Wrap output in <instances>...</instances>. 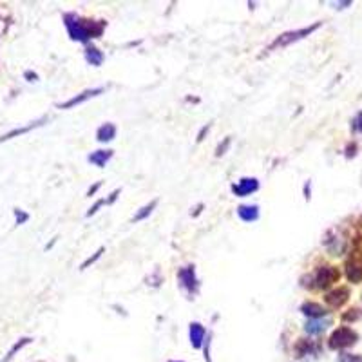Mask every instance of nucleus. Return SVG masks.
<instances>
[{"label":"nucleus","instance_id":"obj_13","mask_svg":"<svg viewBox=\"0 0 362 362\" xmlns=\"http://www.w3.org/2000/svg\"><path fill=\"white\" fill-rule=\"evenodd\" d=\"M96 138H98V141H112L116 138V127L112 123H105L98 129Z\"/></svg>","mask_w":362,"mask_h":362},{"label":"nucleus","instance_id":"obj_22","mask_svg":"<svg viewBox=\"0 0 362 362\" xmlns=\"http://www.w3.org/2000/svg\"><path fill=\"white\" fill-rule=\"evenodd\" d=\"M15 214H16V225H22V223L26 221L27 217H29V216H27V214H22V212H20L18 208L15 210Z\"/></svg>","mask_w":362,"mask_h":362},{"label":"nucleus","instance_id":"obj_2","mask_svg":"<svg viewBox=\"0 0 362 362\" xmlns=\"http://www.w3.org/2000/svg\"><path fill=\"white\" fill-rule=\"evenodd\" d=\"M319 26H320V24H313V26L304 27V29L288 31V33L277 36V39L272 42V46L268 47V51H274V49H277V47H286V46H290L292 42H297V40H301V39H304V36H308V34H312Z\"/></svg>","mask_w":362,"mask_h":362},{"label":"nucleus","instance_id":"obj_10","mask_svg":"<svg viewBox=\"0 0 362 362\" xmlns=\"http://www.w3.org/2000/svg\"><path fill=\"white\" fill-rule=\"evenodd\" d=\"M237 214H239V217L243 221L250 223V221H256L257 217H259V208H257L256 205H241L239 208H237Z\"/></svg>","mask_w":362,"mask_h":362},{"label":"nucleus","instance_id":"obj_17","mask_svg":"<svg viewBox=\"0 0 362 362\" xmlns=\"http://www.w3.org/2000/svg\"><path fill=\"white\" fill-rule=\"evenodd\" d=\"M85 58H87V62L91 65H102L103 62V53L102 51H98L96 47H89L87 51H85Z\"/></svg>","mask_w":362,"mask_h":362},{"label":"nucleus","instance_id":"obj_8","mask_svg":"<svg viewBox=\"0 0 362 362\" xmlns=\"http://www.w3.org/2000/svg\"><path fill=\"white\" fill-rule=\"evenodd\" d=\"M348 301V288H337V290H332L328 295H326V302L333 308H339L342 306L344 302Z\"/></svg>","mask_w":362,"mask_h":362},{"label":"nucleus","instance_id":"obj_1","mask_svg":"<svg viewBox=\"0 0 362 362\" xmlns=\"http://www.w3.org/2000/svg\"><path fill=\"white\" fill-rule=\"evenodd\" d=\"M65 27H67L69 34H71L72 40H80V42H85L89 36H98L100 31L92 29V24H85L82 22L78 16L74 15H65Z\"/></svg>","mask_w":362,"mask_h":362},{"label":"nucleus","instance_id":"obj_14","mask_svg":"<svg viewBox=\"0 0 362 362\" xmlns=\"http://www.w3.org/2000/svg\"><path fill=\"white\" fill-rule=\"evenodd\" d=\"M112 156V150H96V153H92L91 156H89V161L91 163H94L96 167H105V163L109 160H111Z\"/></svg>","mask_w":362,"mask_h":362},{"label":"nucleus","instance_id":"obj_23","mask_svg":"<svg viewBox=\"0 0 362 362\" xmlns=\"http://www.w3.org/2000/svg\"><path fill=\"white\" fill-rule=\"evenodd\" d=\"M103 203H107L105 199H100V201H96L94 203V206H92V208H89V212H87V216H92V214H96V210L100 208V206L103 205Z\"/></svg>","mask_w":362,"mask_h":362},{"label":"nucleus","instance_id":"obj_25","mask_svg":"<svg viewBox=\"0 0 362 362\" xmlns=\"http://www.w3.org/2000/svg\"><path fill=\"white\" fill-rule=\"evenodd\" d=\"M118 194H120V190H115V192H112V194H111V198L107 199V203H112V201H115V199H116V196H118Z\"/></svg>","mask_w":362,"mask_h":362},{"label":"nucleus","instance_id":"obj_21","mask_svg":"<svg viewBox=\"0 0 362 362\" xmlns=\"http://www.w3.org/2000/svg\"><path fill=\"white\" fill-rule=\"evenodd\" d=\"M228 145H230V138H225V143H223V145H219V147H217V150H216V156H221V154H225V150L228 149Z\"/></svg>","mask_w":362,"mask_h":362},{"label":"nucleus","instance_id":"obj_19","mask_svg":"<svg viewBox=\"0 0 362 362\" xmlns=\"http://www.w3.org/2000/svg\"><path fill=\"white\" fill-rule=\"evenodd\" d=\"M102 254H103V248H100V250H98V252H96L94 256H92V257H89V259H87V261H85V263H84V264H82V266H80V270H85V268H87V266H89V264L96 263V261H98V259H100V256H102Z\"/></svg>","mask_w":362,"mask_h":362},{"label":"nucleus","instance_id":"obj_3","mask_svg":"<svg viewBox=\"0 0 362 362\" xmlns=\"http://www.w3.org/2000/svg\"><path fill=\"white\" fill-rule=\"evenodd\" d=\"M357 340V333L350 328H339L332 333L330 337V348L333 350H340V348H348Z\"/></svg>","mask_w":362,"mask_h":362},{"label":"nucleus","instance_id":"obj_11","mask_svg":"<svg viewBox=\"0 0 362 362\" xmlns=\"http://www.w3.org/2000/svg\"><path fill=\"white\" fill-rule=\"evenodd\" d=\"M205 339V328L199 322L190 324V342L194 348H201V342Z\"/></svg>","mask_w":362,"mask_h":362},{"label":"nucleus","instance_id":"obj_26","mask_svg":"<svg viewBox=\"0 0 362 362\" xmlns=\"http://www.w3.org/2000/svg\"><path fill=\"white\" fill-rule=\"evenodd\" d=\"M208 130V127H203L201 129V132H199V136H198V141H201L203 140V136H205V132Z\"/></svg>","mask_w":362,"mask_h":362},{"label":"nucleus","instance_id":"obj_18","mask_svg":"<svg viewBox=\"0 0 362 362\" xmlns=\"http://www.w3.org/2000/svg\"><path fill=\"white\" fill-rule=\"evenodd\" d=\"M156 205H158L156 199H154V201H150L149 205H145L143 208H141L140 212H138L136 216H134V221H141V219H145V217H147L150 212H153V208H154V206H156Z\"/></svg>","mask_w":362,"mask_h":362},{"label":"nucleus","instance_id":"obj_24","mask_svg":"<svg viewBox=\"0 0 362 362\" xmlns=\"http://www.w3.org/2000/svg\"><path fill=\"white\" fill-rule=\"evenodd\" d=\"M355 129H357V130H362V112L357 116V120H355Z\"/></svg>","mask_w":362,"mask_h":362},{"label":"nucleus","instance_id":"obj_9","mask_svg":"<svg viewBox=\"0 0 362 362\" xmlns=\"http://www.w3.org/2000/svg\"><path fill=\"white\" fill-rule=\"evenodd\" d=\"M179 279H181V282H183V286L188 290V292H194L196 286H198V281H196V274H194V268H192V266L181 268V270H179Z\"/></svg>","mask_w":362,"mask_h":362},{"label":"nucleus","instance_id":"obj_5","mask_svg":"<svg viewBox=\"0 0 362 362\" xmlns=\"http://www.w3.org/2000/svg\"><path fill=\"white\" fill-rule=\"evenodd\" d=\"M103 92V89L102 87H96V89H87V91H84V92H80L78 96H74V98H71V100H67L65 103H60V109H71V107H74V105H80V103H84V102H87L89 98H94V96H98V94H102Z\"/></svg>","mask_w":362,"mask_h":362},{"label":"nucleus","instance_id":"obj_15","mask_svg":"<svg viewBox=\"0 0 362 362\" xmlns=\"http://www.w3.org/2000/svg\"><path fill=\"white\" fill-rule=\"evenodd\" d=\"M46 120H47V118H42V120H39V122L31 123V125H27V127H22V129H15V130H11V132L4 134V136L0 138V141H8V140H11V138H15V136H20V134L29 132V130H33V129H36V127L42 125V123L46 122Z\"/></svg>","mask_w":362,"mask_h":362},{"label":"nucleus","instance_id":"obj_28","mask_svg":"<svg viewBox=\"0 0 362 362\" xmlns=\"http://www.w3.org/2000/svg\"><path fill=\"white\" fill-rule=\"evenodd\" d=\"M174 362H176V360H174Z\"/></svg>","mask_w":362,"mask_h":362},{"label":"nucleus","instance_id":"obj_20","mask_svg":"<svg viewBox=\"0 0 362 362\" xmlns=\"http://www.w3.org/2000/svg\"><path fill=\"white\" fill-rule=\"evenodd\" d=\"M27 342H29V339H22V340H20V342H18V344H16V346H15V348H13V350H11V351H9V355H8V357H6V360H4V362H8V360H9V358H11V357H13V355H15V351H18V350H20V348H22V346H24V344H27Z\"/></svg>","mask_w":362,"mask_h":362},{"label":"nucleus","instance_id":"obj_7","mask_svg":"<svg viewBox=\"0 0 362 362\" xmlns=\"http://www.w3.org/2000/svg\"><path fill=\"white\" fill-rule=\"evenodd\" d=\"M346 275L351 282H358L362 279V261L353 257L346 263Z\"/></svg>","mask_w":362,"mask_h":362},{"label":"nucleus","instance_id":"obj_4","mask_svg":"<svg viewBox=\"0 0 362 362\" xmlns=\"http://www.w3.org/2000/svg\"><path fill=\"white\" fill-rule=\"evenodd\" d=\"M339 281V270L333 266H322L315 272V282L317 288H326V286L333 284Z\"/></svg>","mask_w":362,"mask_h":362},{"label":"nucleus","instance_id":"obj_27","mask_svg":"<svg viewBox=\"0 0 362 362\" xmlns=\"http://www.w3.org/2000/svg\"><path fill=\"white\" fill-rule=\"evenodd\" d=\"M98 188H100V183H96V185H94V187H92V188H91V190H89V192H87V196H92V194H94V192H96V190H98Z\"/></svg>","mask_w":362,"mask_h":362},{"label":"nucleus","instance_id":"obj_12","mask_svg":"<svg viewBox=\"0 0 362 362\" xmlns=\"http://www.w3.org/2000/svg\"><path fill=\"white\" fill-rule=\"evenodd\" d=\"M301 312L304 313V315L313 317V319H319V317H322L324 313H326V310L320 304H317V302H304V304L301 306Z\"/></svg>","mask_w":362,"mask_h":362},{"label":"nucleus","instance_id":"obj_16","mask_svg":"<svg viewBox=\"0 0 362 362\" xmlns=\"http://www.w3.org/2000/svg\"><path fill=\"white\" fill-rule=\"evenodd\" d=\"M326 324H328V320H320V319H312L306 322L304 330L308 333H312V335H317V333H322L324 330H326Z\"/></svg>","mask_w":362,"mask_h":362},{"label":"nucleus","instance_id":"obj_6","mask_svg":"<svg viewBox=\"0 0 362 362\" xmlns=\"http://www.w3.org/2000/svg\"><path fill=\"white\" fill-rule=\"evenodd\" d=\"M259 188V183H257L256 178H243L237 185H232V190L236 196H248L252 192H256Z\"/></svg>","mask_w":362,"mask_h":362}]
</instances>
